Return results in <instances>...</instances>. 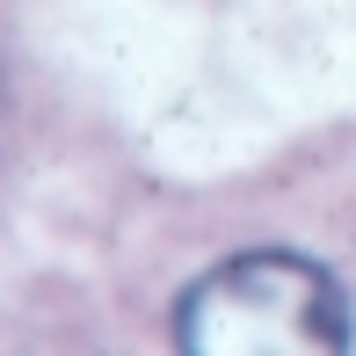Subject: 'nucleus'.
<instances>
[{
    "mask_svg": "<svg viewBox=\"0 0 356 356\" xmlns=\"http://www.w3.org/2000/svg\"><path fill=\"white\" fill-rule=\"evenodd\" d=\"M356 320L342 284L305 254H225L175 298V342L189 356H334Z\"/></svg>",
    "mask_w": 356,
    "mask_h": 356,
    "instance_id": "f257e3e1",
    "label": "nucleus"
}]
</instances>
